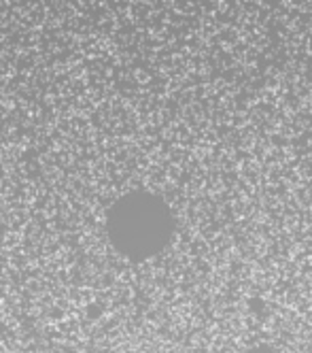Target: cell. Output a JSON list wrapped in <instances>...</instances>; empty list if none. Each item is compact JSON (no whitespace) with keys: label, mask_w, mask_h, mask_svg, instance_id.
<instances>
[{"label":"cell","mask_w":312,"mask_h":353,"mask_svg":"<svg viewBox=\"0 0 312 353\" xmlns=\"http://www.w3.org/2000/svg\"><path fill=\"white\" fill-rule=\"evenodd\" d=\"M111 243L129 260L158 256L174 234V217L160 196L132 192L119 198L107 217Z\"/></svg>","instance_id":"6da1fadb"},{"label":"cell","mask_w":312,"mask_h":353,"mask_svg":"<svg viewBox=\"0 0 312 353\" xmlns=\"http://www.w3.org/2000/svg\"><path fill=\"white\" fill-rule=\"evenodd\" d=\"M245 353H276V351L272 347H253V349H249Z\"/></svg>","instance_id":"7a4b0ae2"}]
</instances>
